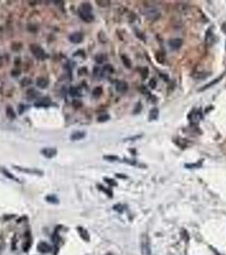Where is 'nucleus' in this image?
Wrapping results in <instances>:
<instances>
[{"label":"nucleus","mask_w":226,"mask_h":255,"mask_svg":"<svg viewBox=\"0 0 226 255\" xmlns=\"http://www.w3.org/2000/svg\"><path fill=\"white\" fill-rule=\"evenodd\" d=\"M50 105V100L49 98H42L41 100L35 102L36 107H47Z\"/></svg>","instance_id":"nucleus-12"},{"label":"nucleus","mask_w":226,"mask_h":255,"mask_svg":"<svg viewBox=\"0 0 226 255\" xmlns=\"http://www.w3.org/2000/svg\"><path fill=\"white\" fill-rule=\"evenodd\" d=\"M149 85H150V87L151 88V89H155L156 86V80L155 79V78H152L151 80L150 81V82H149Z\"/></svg>","instance_id":"nucleus-32"},{"label":"nucleus","mask_w":226,"mask_h":255,"mask_svg":"<svg viewBox=\"0 0 226 255\" xmlns=\"http://www.w3.org/2000/svg\"><path fill=\"white\" fill-rule=\"evenodd\" d=\"M102 92L103 89L101 87H96L93 90V96H95V98H99V96L102 95Z\"/></svg>","instance_id":"nucleus-21"},{"label":"nucleus","mask_w":226,"mask_h":255,"mask_svg":"<svg viewBox=\"0 0 226 255\" xmlns=\"http://www.w3.org/2000/svg\"><path fill=\"white\" fill-rule=\"evenodd\" d=\"M224 77V74H222L221 76H219V77H218L217 78H215L214 81H212V82H210L209 83H207V85H205L204 87H202L201 89H200V91H203L205 90V89H209L210 87L214 86V85H215V84H217L221 79H222V78Z\"/></svg>","instance_id":"nucleus-13"},{"label":"nucleus","mask_w":226,"mask_h":255,"mask_svg":"<svg viewBox=\"0 0 226 255\" xmlns=\"http://www.w3.org/2000/svg\"><path fill=\"white\" fill-rule=\"evenodd\" d=\"M72 104H73V106H75V107H82V103L80 102V101H78V100H74L73 102H72Z\"/></svg>","instance_id":"nucleus-35"},{"label":"nucleus","mask_w":226,"mask_h":255,"mask_svg":"<svg viewBox=\"0 0 226 255\" xmlns=\"http://www.w3.org/2000/svg\"><path fill=\"white\" fill-rule=\"evenodd\" d=\"M31 82H32V81H31L29 78H25L22 79V81H21V84H22V86H27V85H29Z\"/></svg>","instance_id":"nucleus-31"},{"label":"nucleus","mask_w":226,"mask_h":255,"mask_svg":"<svg viewBox=\"0 0 226 255\" xmlns=\"http://www.w3.org/2000/svg\"><path fill=\"white\" fill-rule=\"evenodd\" d=\"M225 50H226V42H225Z\"/></svg>","instance_id":"nucleus-38"},{"label":"nucleus","mask_w":226,"mask_h":255,"mask_svg":"<svg viewBox=\"0 0 226 255\" xmlns=\"http://www.w3.org/2000/svg\"><path fill=\"white\" fill-rule=\"evenodd\" d=\"M37 85L38 88H40V89H46L47 87H48V85H49V82H48V80L46 79V78H37Z\"/></svg>","instance_id":"nucleus-14"},{"label":"nucleus","mask_w":226,"mask_h":255,"mask_svg":"<svg viewBox=\"0 0 226 255\" xmlns=\"http://www.w3.org/2000/svg\"><path fill=\"white\" fill-rule=\"evenodd\" d=\"M156 61L159 62V63L162 64L165 61V55L162 53V52H157V53L156 54Z\"/></svg>","instance_id":"nucleus-23"},{"label":"nucleus","mask_w":226,"mask_h":255,"mask_svg":"<svg viewBox=\"0 0 226 255\" xmlns=\"http://www.w3.org/2000/svg\"><path fill=\"white\" fill-rule=\"evenodd\" d=\"M70 95H71V96H77V95H78V89L76 88V87H71L70 89Z\"/></svg>","instance_id":"nucleus-28"},{"label":"nucleus","mask_w":226,"mask_h":255,"mask_svg":"<svg viewBox=\"0 0 226 255\" xmlns=\"http://www.w3.org/2000/svg\"><path fill=\"white\" fill-rule=\"evenodd\" d=\"M45 199L47 200V202H50V203H54V204L59 203V199L55 196H54V195H50V196L46 197Z\"/></svg>","instance_id":"nucleus-20"},{"label":"nucleus","mask_w":226,"mask_h":255,"mask_svg":"<svg viewBox=\"0 0 226 255\" xmlns=\"http://www.w3.org/2000/svg\"><path fill=\"white\" fill-rule=\"evenodd\" d=\"M169 44L171 49L173 50H179L183 44V41L181 38H173L169 41Z\"/></svg>","instance_id":"nucleus-7"},{"label":"nucleus","mask_w":226,"mask_h":255,"mask_svg":"<svg viewBox=\"0 0 226 255\" xmlns=\"http://www.w3.org/2000/svg\"><path fill=\"white\" fill-rule=\"evenodd\" d=\"M116 89L119 93H125L128 89V84L124 81H118L116 84Z\"/></svg>","instance_id":"nucleus-9"},{"label":"nucleus","mask_w":226,"mask_h":255,"mask_svg":"<svg viewBox=\"0 0 226 255\" xmlns=\"http://www.w3.org/2000/svg\"><path fill=\"white\" fill-rule=\"evenodd\" d=\"M86 133L83 131H75L71 134V140H82L83 138H85Z\"/></svg>","instance_id":"nucleus-10"},{"label":"nucleus","mask_w":226,"mask_h":255,"mask_svg":"<svg viewBox=\"0 0 226 255\" xmlns=\"http://www.w3.org/2000/svg\"><path fill=\"white\" fill-rule=\"evenodd\" d=\"M110 119V116L108 114H103V115L99 116L98 117V122L99 123H104V122H106L108 120Z\"/></svg>","instance_id":"nucleus-24"},{"label":"nucleus","mask_w":226,"mask_h":255,"mask_svg":"<svg viewBox=\"0 0 226 255\" xmlns=\"http://www.w3.org/2000/svg\"><path fill=\"white\" fill-rule=\"evenodd\" d=\"M6 115L9 119H15L16 117V114L11 107H8L6 108Z\"/></svg>","instance_id":"nucleus-18"},{"label":"nucleus","mask_w":226,"mask_h":255,"mask_svg":"<svg viewBox=\"0 0 226 255\" xmlns=\"http://www.w3.org/2000/svg\"><path fill=\"white\" fill-rule=\"evenodd\" d=\"M221 30L223 31V33H226V21L223 23L222 26H221Z\"/></svg>","instance_id":"nucleus-36"},{"label":"nucleus","mask_w":226,"mask_h":255,"mask_svg":"<svg viewBox=\"0 0 226 255\" xmlns=\"http://www.w3.org/2000/svg\"><path fill=\"white\" fill-rule=\"evenodd\" d=\"M148 75H149L148 68H147V67H144V68H142V71H141V76H142L143 79H145V78L148 77Z\"/></svg>","instance_id":"nucleus-27"},{"label":"nucleus","mask_w":226,"mask_h":255,"mask_svg":"<svg viewBox=\"0 0 226 255\" xmlns=\"http://www.w3.org/2000/svg\"><path fill=\"white\" fill-rule=\"evenodd\" d=\"M116 176L118 178H123V179H126L127 178V176H125V175H123V174H119V173H117V174H116Z\"/></svg>","instance_id":"nucleus-37"},{"label":"nucleus","mask_w":226,"mask_h":255,"mask_svg":"<svg viewBox=\"0 0 226 255\" xmlns=\"http://www.w3.org/2000/svg\"><path fill=\"white\" fill-rule=\"evenodd\" d=\"M201 165V163L197 162V163H195V164H186V165H185V166L186 167V168H199Z\"/></svg>","instance_id":"nucleus-33"},{"label":"nucleus","mask_w":226,"mask_h":255,"mask_svg":"<svg viewBox=\"0 0 226 255\" xmlns=\"http://www.w3.org/2000/svg\"><path fill=\"white\" fill-rule=\"evenodd\" d=\"M30 50L32 51V53L39 60H44L45 58L48 57V55L46 54L43 49L41 46L37 45L36 44H33L30 45Z\"/></svg>","instance_id":"nucleus-2"},{"label":"nucleus","mask_w":226,"mask_h":255,"mask_svg":"<svg viewBox=\"0 0 226 255\" xmlns=\"http://www.w3.org/2000/svg\"><path fill=\"white\" fill-rule=\"evenodd\" d=\"M141 251H142V254L143 255L151 254V245H150L147 236H144V239L142 240V243H141Z\"/></svg>","instance_id":"nucleus-3"},{"label":"nucleus","mask_w":226,"mask_h":255,"mask_svg":"<svg viewBox=\"0 0 226 255\" xmlns=\"http://www.w3.org/2000/svg\"><path fill=\"white\" fill-rule=\"evenodd\" d=\"M14 169H16L20 172H23V173H29V174H37V175H43V171L38 170V169H26V168H23V167H19V166H14Z\"/></svg>","instance_id":"nucleus-4"},{"label":"nucleus","mask_w":226,"mask_h":255,"mask_svg":"<svg viewBox=\"0 0 226 255\" xmlns=\"http://www.w3.org/2000/svg\"><path fill=\"white\" fill-rule=\"evenodd\" d=\"M103 158H104V159H106V160H107V161H111V162L118 160V156H111V155H109V156H104Z\"/></svg>","instance_id":"nucleus-29"},{"label":"nucleus","mask_w":226,"mask_h":255,"mask_svg":"<svg viewBox=\"0 0 226 255\" xmlns=\"http://www.w3.org/2000/svg\"><path fill=\"white\" fill-rule=\"evenodd\" d=\"M25 106L24 105H20V107H18V111H19V114H22L24 111H25Z\"/></svg>","instance_id":"nucleus-34"},{"label":"nucleus","mask_w":226,"mask_h":255,"mask_svg":"<svg viewBox=\"0 0 226 255\" xmlns=\"http://www.w3.org/2000/svg\"><path fill=\"white\" fill-rule=\"evenodd\" d=\"M92 10H93V7L90 3H82L78 10L79 16L81 17V19L83 21H85L87 23H90L95 20V16L92 15Z\"/></svg>","instance_id":"nucleus-1"},{"label":"nucleus","mask_w":226,"mask_h":255,"mask_svg":"<svg viewBox=\"0 0 226 255\" xmlns=\"http://www.w3.org/2000/svg\"><path fill=\"white\" fill-rule=\"evenodd\" d=\"M158 115H159V111L157 108H153L152 110H151L150 111V114H149V119L150 121L151 120H156L157 117H158Z\"/></svg>","instance_id":"nucleus-16"},{"label":"nucleus","mask_w":226,"mask_h":255,"mask_svg":"<svg viewBox=\"0 0 226 255\" xmlns=\"http://www.w3.org/2000/svg\"><path fill=\"white\" fill-rule=\"evenodd\" d=\"M104 180L106 182L107 184L109 185H111V186H116V185H117V183L114 180H112V179H109V178H105L104 179Z\"/></svg>","instance_id":"nucleus-25"},{"label":"nucleus","mask_w":226,"mask_h":255,"mask_svg":"<svg viewBox=\"0 0 226 255\" xmlns=\"http://www.w3.org/2000/svg\"><path fill=\"white\" fill-rule=\"evenodd\" d=\"M201 118H202V115H201V111H196L191 112V117H189V120L192 124H198Z\"/></svg>","instance_id":"nucleus-8"},{"label":"nucleus","mask_w":226,"mask_h":255,"mask_svg":"<svg viewBox=\"0 0 226 255\" xmlns=\"http://www.w3.org/2000/svg\"><path fill=\"white\" fill-rule=\"evenodd\" d=\"M41 153L47 158H53L54 156H56L57 150L55 148H43L42 149Z\"/></svg>","instance_id":"nucleus-6"},{"label":"nucleus","mask_w":226,"mask_h":255,"mask_svg":"<svg viewBox=\"0 0 226 255\" xmlns=\"http://www.w3.org/2000/svg\"><path fill=\"white\" fill-rule=\"evenodd\" d=\"M78 231H79V233H80L81 237H82L83 240H85V241H89V233H88V231H87L86 230H84L82 227H78Z\"/></svg>","instance_id":"nucleus-17"},{"label":"nucleus","mask_w":226,"mask_h":255,"mask_svg":"<svg viewBox=\"0 0 226 255\" xmlns=\"http://www.w3.org/2000/svg\"><path fill=\"white\" fill-rule=\"evenodd\" d=\"M95 60L98 64H102L103 62L106 61V56L104 54H97L95 56Z\"/></svg>","instance_id":"nucleus-22"},{"label":"nucleus","mask_w":226,"mask_h":255,"mask_svg":"<svg viewBox=\"0 0 226 255\" xmlns=\"http://www.w3.org/2000/svg\"><path fill=\"white\" fill-rule=\"evenodd\" d=\"M0 171L2 172V173L4 174V176H6L7 178H9V179H10V180H16L17 181V182H19V180L17 179L16 177H15L14 175H13V173H11L9 170H7L6 169H4V168H0Z\"/></svg>","instance_id":"nucleus-15"},{"label":"nucleus","mask_w":226,"mask_h":255,"mask_svg":"<svg viewBox=\"0 0 226 255\" xmlns=\"http://www.w3.org/2000/svg\"><path fill=\"white\" fill-rule=\"evenodd\" d=\"M121 59H122V61H123V62L124 66H126L127 68H131V66H132L131 61H130V60H129L127 56H125V55H122V56H121Z\"/></svg>","instance_id":"nucleus-19"},{"label":"nucleus","mask_w":226,"mask_h":255,"mask_svg":"<svg viewBox=\"0 0 226 255\" xmlns=\"http://www.w3.org/2000/svg\"><path fill=\"white\" fill-rule=\"evenodd\" d=\"M82 39H83V35H82V33H78V32L71 33L70 36H69V40H70L71 43L76 44H80V43L82 41Z\"/></svg>","instance_id":"nucleus-5"},{"label":"nucleus","mask_w":226,"mask_h":255,"mask_svg":"<svg viewBox=\"0 0 226 255\" xmlns=\"http://www.w3.org/2000/svg\"><path fill=\"white\" fill-rule=\"evenodd\" d=\"M37 250L39 252H41L43 253H50L51 251V247L48 243H40L37 246Z\"/></svg>","instance_id":"nucleus-11"},{"label":"nucleus","mask_w":226,"mask_h":255,"mask_svg":"<svg viewBox=\"0 0 226 255\" xmlns=\"http://www.w3.org/2000/svg\"><path fill=\"white\" fill-rule=\"evenodd\" d=\"M27 95L30 99H33V98H35L36 96L37 95V91L34 90V89H29L28 92H27Z\"/></svg>","instance_id":"nucleus-26"},{"label":"nucleus","mask_w":226,"mask_h":255,"mask_svg":"<svg viewBox=\"0 0 226 255\" xmlns=\"http://www.w3.org/2000/svg\"><path fill=\"white\" fill-rule=\"evenodd\" d=\"M98 188H99V190H103V191H105V192H106L107 195H109L110 197H112V192H111V190H110L104 188V186H102V185H98Z\"/></svg>","instance_id":"nucleus-30"}]
</instances>
